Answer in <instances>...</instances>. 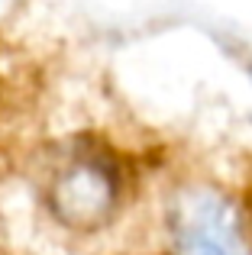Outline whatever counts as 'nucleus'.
I'll return each instance as SVG.
<instances>
[{
  "instance_id": "obj_1",
  "label": "nucleus",
  "mask_w": 252,
  "mask_h": 255,
  "mask_svg": "<svg viewBox=\"0 0 252 255\" xmlns=\"http://www.w3.org/2000/svg\"><path fill=\"white\" fill-rule=\"evenodd\" d=\"M175 255H249L243 223L227 194L191 184L171 204Z\"/></svg>"
},
{
  "instance_id": "obj_2",
  "label": "nucleus",
  "mask_w": 252,
  "mask_h": 255,
  "mask_svg": "<svg viewBox=\"0 0 252 255\" xmlns=\"http://www.w3.org/2000/svg\"><path fill=\"white\" fill-rule=\"evenodd\" d=\"M52 210L75 230H94L117 204V174L104 158L78 155L52 181Z\"/></svg>"
},
{
  "instance_id": "obj_3",
  "label": "nucleus",
  "mask_w": 252,
  "mask_h": 255,
  "mask_svg": "<svg viewBox=\"0 0 252 255\" xmlns=\"http://www.w3.org/2000/svg\"><path fill=\"white\" fill-rule=\"evenodd\" d=\"M249 78H252V68H249Z\"/></svg>"
}]
</instances>
